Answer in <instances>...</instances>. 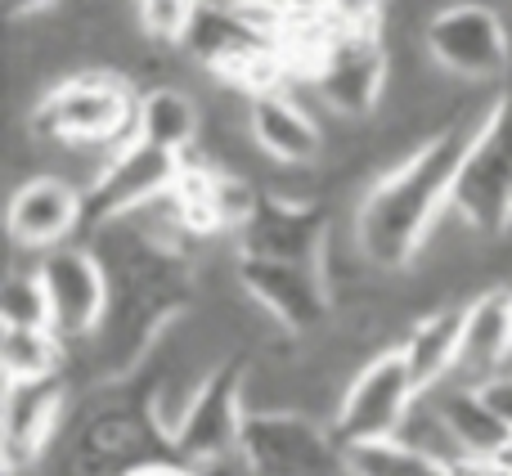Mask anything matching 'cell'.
I'll list each match as a JSON object with an SVG mask.
<instances>
[{
	"label": "cell",
	"mask_w": 512,
	"mask_h": 476,
	"mask_svg": "<svg viewBox=\"0 0 512 476\" xmlns=\"http://www.w3.org/2000/svg\"><path fill=\"white\" fill-rule=\"evenodd\" d=\"M243 423H248V355H230L216 364V373L189 405L185 423L176 427L171 459L185 468L230 459L243 445Z\"/></svg>",
	"instance_id": "9c48e42d"
},
{
	"label": "cell",
	"mask_w": 512,
	"mask_h": 476,
	"mask_svg": "<svg viewBox=\"0 0 512 476\" xmlns=\"http://www.w3.org/2000/svg\"><path fill=\"white\" fill-rule=\"evenodd\" d=\"M153 459H171V441L126 382H108L104 396L72 414L50 476H126Z\"/></svg>",
	"instance_id": "3957f363"
},
{
	"label": "cell",
	"mask_w": 512,
	"mask_h": 476,
	"mask_svg": "<svg viewBox=\"0 0 512 476\" xmlns=\"http://www.w3.org/2000/svg\"><path fill=\"white\" fill-rule=\"evenodd\" d=\"M59 5V0H5V14H9V23H23V18H41V14H50V9Z\"/></svg>",
	"instance_id": "83f0119b"
},
{
	"label": "cell",
	"mask_w": 512,
	"mask_h": 476,
	"mask_svg": "<svg viewBox=\"0 0 512 476\" xmlns=\"http://www.w3.org/2000/svg\"><path fill=\"white\" fill-rule=\"evenodd\" d=\"M72 396L77 391L68 378L5 387V476H36L45 468L77 414Z\"/></svg>",
	"instance_id": "9a60e30c"
},
{
	"label": "cell",
	"mask_w": 512,
	"mask_h": 476,
	"mask_svg": "<svg viewBox=\"0 0 512 476\" xmlns=\"http://www.w3.org/2000/svg\"><path fill=\"white\" fill-rule=\"evenodd\" d=\"M486 108L463 113L459 122L436 131L432 140H423L414 153H405L396 167H387L360 189V198L351 207V230L360 238L364 256L382 274L414 270L427 238L450 216L454 180H459V167L468 158V144L477 135Z\"/></svg>",
	"instance_id": "6da1fadb"
},
{
	"label": "cell",
	"mask_w": 512,
	"mask_h": 476,
	"mask_svg": "<svg viewBox=\"0 0 512 476\" xmlns=\"http://www.w3.org/2000/svg\"><path fill=\"white\" fill-rule=\"evenodd\" d=\"M306 81L337 122L373 126L378 108H387L391 95V45L382 23L378 27L333 23L324 50L306 68Z\"/></svg>",
	"instance_id": "277c9868"
},
{
	"label": "cell",
	"mask_w": 512,
	"mask_h": 476,
	"mask_svg": "<svg viewBox=\"0 0 512 476\" xmlns=\"http://www.w3.org/2000/svg\"><path fill=\"white\" fill-rule=\"evenodd\" d=\"M135 140L167 149L176 158L198 153L203 140V108L189 90L180 86H149L140 95V113H135Z\"/></svg>",
	"instance_id": "ffe728a7"
},
{
	"label": "cell",
	"mask_w": 512,
	"mask_h": 476,
	"mask_svg": "<svg viewBox=\"0 0 512 476\" xmlns=\"http://www.w3.org/2000/svg\"><path fill=\"white\" fill-rule=\"evenodd\" d=\"M239 454L252 476H351L346 445L333 436V427L292 409L248 414Z\"/></svg>",
	"instance_id": "52a82bcc"
},
{
	"label": "cell",
	"mask_w": 512,
	"mask_h": 476,
	"mask_svg": "<svg viewBox=\"0 0 512 476\" xmlns=\"http://www.w3.org/2000/svg\"><path fill=\"white\" fill-rule=\"evenodd\" d=\"M459 476H512V463L504 459H472V463H463Z\"/></svg>",
	"instance_id": "f1b7e54d"
},
{
	"label": "cell",
	"mask_w": 512,
	"mask_h": 476,
	"mask_svg": "<svg viewBox=\"0 0 512 476\" xmlns=\"http://www.w3.org/2000/svg\"><path fill=\"white\" fill-rule=\"evenodd\" d=\"M9 243L18 256H45L86 238V189L59 171H32L9 194Z\"/></svg>",
	"instance_id": "5bb4252c"
},
{
	"label": "cell",
	"mask_w": 512,
	"mask_h": 476,
	"mask_svg": "<svg viewBox=\"0 0 512 476\" xmlns=\"http://www.w3.org/2000/svg\"><path fill=\"white\" fill-rule=\"evenodd\" d=\"M333 234V216L319 198H288L265 189L252 221L234 234V256L248 261H279V265H315Z\"/></svg>",
	"instance_id": "4fadbf2b"
},
{
	"label": "cell",
	"mask_w": 512,
	"mask_h": 476,
	"mask_svg": "<svg viewBox=\"0 0 512 476\" xmlns=\"http://www.w3.org/2000/svg\"><path fill=\"white\" fill-rule=\"evenodd\" d=\"M126 476H194V472H189L185 463H176V459H153V463H144V468H135Z\"/></svg>",
	"instance_id": "f546056e"
},
{
	"label": "cell",
	"mask_w": 512,
	"mask_h": 476,
	"mask_svg": "<svg viewBox=\"0 0 512 476\" xmlns=\"http://www.w3.org/2000/svg\"><path fill=\"white\" fill-rule=\"evenodd\" d=\"M0 319L5 328H50V297H45L41 270L32 261H14L0 283Z\"/></svg>",
	"instance_id": "603a6c76"
},
{
	"label": "cell",
	"mask_w": 512,
	"mask_h": 476,
	"mask_svg": "<svg viewBox=\"0 0 512 476\" xmlns=\"http://www.w3.org/2000/svg\"><path fill=\"white\" fill-rule=\"evenodd\" d=\"M512 364V283H486L463 306L459 369L463 382H490Z\"/></svg>",
	"instance_id": "e0dca14e"
},
{
	"label": "cell",
	"mask_w": 512,
	"mask_h": 476,
	"mask_svg": "<svg viewBox=\"0 0 512 476\" xmlns=\"http://www.w3.org/2000/svg\"><path fill=\"white\" fill-rule=\"evenodd\" d=\"M387 5L391 0H328L333 23H342V27H378L387 18Z\"/></svg>",
	"instance_id": "484cf974"
},
{
	"label": "cell",
	"mask_w": 512,
	"mask_h": 476,
	"mask_svg": "<svg viewBox=\"0 0 512 476\" xmlns=\"http://www.w3.org/2000/svg\"><path fill=\"white\" fill-rule=\"evenodd\" d=\"M504 463H512V445H508V454H504Z\"/></svg>",
	"instance_id": "4dcf8cb0"
},
{
	"label": "cell",
	"mask_w": 512,
	"mask_h": 476,
	"mask_svg": "<svg viewBox=\"0 0 512 476\" xmlns=\"http://www.w3.org/2000/svg\"><path fill=\"white\" fill-rule=\"evenodd\" d=\"M463 306L468 301H445V306L423 310L409 319L405 333L396 337L400 355H405L409 373H414L418 391H432L454 378L459 369V342H463Z\"/></svg>",
	"instance_id": "ac0fdd59"
},
{
	"label": "cell",
	"mask_w": 512,
	"mask_h": 476,
	"mask_svg": "<svg viewBox=\"0 0 512 476\" xmlns=\"http://www.w3.org/2000/svg\"><path fill=\"white\" fill-rule=\"evenodd\" d=\"M346 468H351V476H459V468L414 450V445H405L400 436L346 450Z\"/></svg>",
	"instance_id": "7402d4cb"
},
{
	"label": "cell",
	"mask_w": 512,
	"mask_h": 476,
	"mask_svg": "<svg viewBox=\"0 0 512 476\" xmlns=\"http://www.w3.org/2000/svg\"><path fill=\"white\" fill-rule=\"evenodd\" d=\"M248 135L270 167H315L328 153V131L292 90L248 99Z\"/></svg>",
	"instance_id": "2e32d148"
},
{
	"label": "cell",
	"mask_w": 512,
	"mask_h": 476,
	"mask_svg": "<svg viewBox=\"0 0 512 476\" xmlns=\"http://www.w3.org/2000/svg\"><path fill=\"white\" fill-rule=\"evenodd\" d=\"M418 36L432 68L459 86H495L512 63V18L486 0H450L432 9Z\"/></svg>",
	"instance_id": "8992f818"
},
{
	"label": "cell",
	"mask_w": 512,
	"mask_h": 476,
	"mask_svg": "<svg viewBox=\"0 0 512 476\" xmlns=\"http://www.w3.org/2000/svg\"><path fill=\"white\" fill-rule=\"evenodd\" d=\"M180 176H185V158L153 149L144 140H126L86 185V234L167 198L180 185Z\"/></svg>",
	"instance_id": "7c38bea8"
},
{
	"label": "cell",
	"mask_w": 512,
	"mask_h": 476,
	"mask_svg": "<svg viewBox=\"0 0 512 476\" xmlns=\"http://www.w3.org/2000/svg\"><path fill=\"white\" fill-rule=\"evenodd\" d=\"M203 5L198 0H135V23L149 45H189Z\"/></svg>",
	"instance_id": "cb8c5ba5"
},
{
	"label": "cell",
	"mask_w": 512,
	"mask_h": 476,
	"mask_svg": "<svg viewBox=\"0 0 512 476\" xmlns=\"http://www.w3.org/2000/svg\"><path fill=\"white\" fill-rule=\"evenodd\" d=\"M423 396H432V405L441 409L445 427L454 432V441H459L463 459H504L508 445H512V432L508 423L490 409V400L481 396L477 382H463V378H450L441 382V387L423 391Z\"/></svg>",
	"instance_id": "d6986e66"
},
{
	"label": "cell",
	"mask_w": 512,
	"mask_h": 476,
	"mask_svg": "<svg viewBox=\"0 0 512 476\" xmlns=\"http://www.w3.org/2000/svg\"><path fill=\"white\" fill-rule=\"evenodd\" d=\"M68 355H72V346L63 342L54 328H5V333H0L5 387L68 378Z\"/></svg>",
	"instance_id": "44dd1931"
},
{
	"label": "cell",
	"mask_w": 512,
	"mask_h": 476,
	"mask_svg": "<svg viewBox=\"0 0 512 476\" xmlns=\"http://www.w3.org/2000/svg\"><path fill=\"white\" fill-rule=\"evenodd\" d=\"M418 382L409 373L405 355L400 346H387L382 355H373L351 382H346L342 400H337V414H333V436L355 450V445H369V441H391L400 436L405 427L409 409L418 405Z\"/></svg>",
	"instance_id": "ba28073f"
},
{
	"label": "cell",
	"mask_w": 512,
	"mask_h": 476,
	"mask_svg": "<svg viewBox=\"0 0 512 476\" xmlns=\"http://www.w3.org/2000/svg\"><path fill=\"white\" fill-rule=\"evenodd\" d=\"M450 216L486 243L512 234V86L499 90L472 135L454 180Z\"/></svg>",
	"instance_id": "5b68a950"
},
{
	"label": "cell",
	"mask_w": 512,
	"mask_h": 476,
	"mask_svg": "<svg viewBox=\"0 0 512 476\" xmlns=\"http://www.w3.org/2000/svg\"><path fill=\"white\" fill-rule=\"evenodd\" d=\"M234 274H239L243 297L270 319L279 333L292 342H310L333 324L337 306L328 292L324 274L315 265H279V261H248L234 256Z\"/></svg>",
	"instance_id": "30bf717a"
},
{
	"label": "cell",
	"mask_w": 512,
	"mask_h": 476,
	"mask_svg": "<svg viewBox=\"0 0 512 476\" xmlns=\"http://www.w3.org/2000/svg\"><path fill=\"white\" fill-rule=\"evenodd\" d=\"M36 270H41L45 297H50L54 333L72 351L95 342V333L104 328V315H108V270L95 247L86 238H77L68 247H54V252L36 256Z\"/></svg>",
	"instance_id": "8fae6325"
},
{
	"label": "cell",
	"mask_w": 512,
	"mask_h": 476,
	"mask_svg": "<svg viewBox=\"0 0 512 476\" xmlns=\"http://www.w3.org/2000/svg\"><path fill=\"white\" fill-rule=\"evenodd\" d=\"M481 396L490 400V409H495L499 418L508 423V432H512V369L504 373H495L490 382H481Z\"/></svg>",
	"instance_id": "4316f807"
},
{
	"label": "cell",
	"mask_w": 512,
	"mask_h": 476,
	"mask_svg": "<svg viewBox=\"0 0 512 476\" xmlns=\"http://www.w3.org/2000/svg\"><path fill=\"white\" fill-rule=\"evenodd\" d=\"M400 441L423 450V454H432V459H441V463H450V468H463V463H468L459 450V441H454V432L445 427L441 409L432 405V396H418V405L409 409L405 427H400Z\"/></svg>",
	"instance_id": "d4e9b609"
},
{
	"label": "cell",
	"mask_w": 512,
	"mask_h": 476,
	"mask_svg": "<svg viewBox=\"0 0 512 476\" xmlns=\"http://www.w3.org/2000/svg\"><path fill=\"white\" fill-rule=\"evenodd\" d=\"M135 113H140V95L126 72L77 68L54 77L36 95L27 131L50 149L95 153L99 162H108L126 140H135Z\"/></svg>",
	"instance_id": "7a4b0ae2"
}]
</instances>
